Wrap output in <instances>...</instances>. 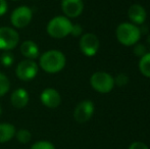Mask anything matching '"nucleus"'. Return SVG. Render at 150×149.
Returning a JSON list of instances; mask_svg holds the SVG:
<instances>
[{
	"label": "nucleus",
	"mask_w": 150,
	"mask_h": 149,
	"mask_svg": "<svg viewBox=\"0 0 150 149\" xmlns=\"http://www.w3.org/2000/svg\"><path fill=\"white\" fill-rule=\"evenodd\" d=\"M71 35L74 37H79L83 35V28H82L81 25L79 24H75L73 25V28H71Z\"/></svg>",
	"instance_id": "obj_23"
},
{
	"label": "nucleus",
	"mask_w": 150,
	"mask_h": 149,
	"mask_svg": "<svg viewBox=\"0 0 150 149\" xmlns=\"http://www.w3.org/2000/svg\"><path fill=\"white\" fill-rule=\"evenodd\" d=\"M67 64L65 55L59 50L51 49L45 51L39 56V64L38 66L45 73L48 74H56L62 71Z\"/></svg>",
	"instance_id": "obj_1"
},
{
	"label": "nucleus",
	"mask_w": 150,
	"mask_h": 149,
	"mask_svg": "<svg viewBox=\"0 0 150 149\" xmlns=\"http://www.w3.org/2000/svg\"><path fill=\"white\" fill-rule=\"evenodd\" d=\"M29 100H30L29 93L24 88L16 89L10 96V102H11L12 106L18 108V109H22V108L26 107L29 103Z\"/></svg>",
	"instance_id": "obj_12"
},
{
	"label": "nucleus",
	"mask_w": 150,
	"mask_h": 149,
	"mask_svg": "<svg viewBox=\"0 0 150 149\" xmlns=\"http://www.w3.org/2000/svg\"><path fill=\"white\" fill-rule=\"evenodd\" d=\"M147 48L150 50V34H149V36L147 37Z\"/></svg>",
	"instance_id": "obj_26"
},
{
	"label": "nucleus",
	"mask_w": 150,
	"mask_h": 149,
	"mask_svg": "<svg viewBox=\"0 0 150 149\" xmlns=\"http://www.w3.org/2000/svg\"><path fill=\"white\" fill-rule=\"evenodd\" d=\"M73 23L65 16H56L48 22L46 32L50 37L55 39H62L71 35Z\"/></svg>",
	"instance_id": "obj_2"
},
{
	"label": "nucleus",
	"mask_w": 150,
	"mask_h": 149,
	"mask_svg": "<svg viewBox=\"0 0 150 149\" xmlns=\"http://www.w3.org/2000/svg\"><path fill=\"white\" fill-rule=\"evenodd\" d=\"M39 72V66L33 59H24L18 64L16 68V75L22 81H31L35 79Z\"/></svg>",
	"instance_id": "obj_7"
},
{
	"label": "nucleus",
	"mask_w": 150,
	"mask_h": 149,
	"mask_svg": "<svg viewBox=\"0 0 150 149\" xmlns=\"http://www.w3.org/2000/svg\"><path fill=\"white\" fill-rule=\"evenodd\" d=\"M21 53L23 54L24 57L27 59H33L35 60L36 58H39L40 56V50L38 45L32 40H26L21 44Z\"/></svg>",
	"instance_id": "obj_13"
},
{
	"label": "nucleus",
	"mask_w": 150,
	"mask_h": 149,
	"mask_svg": "<svg viewBox=\"0 0 150 149\" xmlns=\"http://www.w3.org/2000/svg\"><path fill=\"white\" fill-rule=\"evenodd\" d=\"M139 70L144 77L150 78V52L143 55L142 57H140Z\"/></svg>",
	"instance_id": "obj_16"
},
{
	"label": "nucleus",
	"mask_w": 150,
	"mask_h": 149,
	"mask_svg": "<svg viewBox=\"0 0 150 149\" xmlns=\"http://www.w3.org/2000/svg\"><path fill=\"white\" fill-rule=\"evenodd\" d=\"M20 36L16 29L10 27H0V50L10 51L18 46Z\"/></svg>",
	"instance_id": "obj_6"
},
{
	"label": "nucleus",
	"mask_w": 150,
	"mask_h": 149,
	"mask_svg": "<svg viewBox=\"0 0 150 149\" xmlns=\"http://www.w3.org/2000/svg\"><path fill=\"white\" fill-rule=\"evenodd\" d=\"M61 9L67 18H77L83 12V0H61Z\"/></svg>",
	"instance_id": "obj_11"
},
{
	"label": "nucleus",
	"mask_w": 150,
	"mask_h": 149,
	"mask_svg": "<svg viewBox=\"0 0 150 149\" xmlns=\"http://www.w3.org/2000/svg\"><path fill=\"white\" fill-rule=\"evenodd\" d=\"M10 89V81L7 76L0 72V97L8 93Z\"/></svg>",
	"instance_id": "obj_18"
},
{
	"label": "nucleus",
	"mask_w": 150,
	"mask_h": 149,
	"mask_svg": "<svg viewBox=\"0 0 150 149\" xmlns=\"http://www.w3.org/2000/svg\"><path fill=\"white\" fill-rule=\"evenodd\" d=\"M129 149H149V148L143 142H134V143L131 144Z\"/></svg>",
	"instance_id": "obj_25"
},
{
	"label": "nucleus",
	"mask_w": 150,
	"mask_h": 149,
	"mask_svg": "<svg viewBox=\"0 0 150 149\" xmlns=\"http://www.w3.org/2000/svg\"><path fill=\"white\" fill-rule=\"evenodd\" d=\"M1 112H2V108H1V105H0V115H1Z\"/></svg>",
	"instance_id": "obj_27"
},
{
	"label": "nucleus",
	"mask_w": 150,
	"mask_h": 149,
	"mask_svg": "<svg viewBox=\"0 0 150 149\" xmlns=\"http://www.w3.org/2000/svg\"><path fill=\"white\" fill-rule=\"evenodd\" d=\"M33 18V10L27 5H22L14 8L10 14L11 25L16 29H23L29 26Z\"/></svg>",
	"instance_id": "obj_5"
},
{
	"label": "nucleus",
	"mask_w": 150,
	"mask_h": 149,
	"mask_svg": "<svg viewBox=\"0 0 150 149\" xmlns=\"http://www.w3.org/2000/svg\"><path fill=\"white\" fill-rule=\"evenodd\" d=\"M92 88L98 93H109L115 87V79L105 72H96L90 78Z\"/></svg>",
	"instance_id": "obj_4"
},
{
	"label": "nucleus",
	"mask_w": 150,
	"mask_h": 149,
	"mask_svg": "<svg viewBox=\"0 0 150 149\" xmlns=\"http://www.w3.org/2000/svg\"><path fill=\"white\" fill-rule=\"evenodd\" d=\"M117 39L125 46H134L141 38V32L138 26L132 23H122L117 28Z\"/></svg>",
	"instance_id": "obj_3"
},
{
	"label": "nucleus",
	"mask_w": 150,
	"mask_h": 149,
	"mask_svg": "<svg viewBox=\"0 0 150 149\" xmlns=\"http://www.w3.org/2000/svg\"><path fill=\"white\" fill-rule=\"evenodd\" d=\"M8 10L7 0H0V16H4Z\"/></svg>",
	"instance_id": "obj_24"
},
{
	"label": "nucleus",
	"mask_w": 150,
	"mask_h": 149,
	"mask_svg": "<svg viewBox=\"0 0 150 149\" xmlns=\"http://www.w3.org/2000/svg\"><path fill=\"white\" fill-rule=\"evenodd\" d=\"M16 138L20 143L22 144H27L31 141L32 139V134L29 130L27 129H20L18 131H16Z\"/></svg>",
	"instance_id": "obj_17"
},
{
	"label": "nucleus",
	"mask_w": 150,
	"mask_h": 149,
	"mask_svg": "<svg viewBox=\"0 0 150 149\" xmlns=\"http://www.w3.org/2000/svg\"><path fill=\"white\" fill-rule=\"evenodd\" d=\"M10 1H20V0H10Z\"/></svg>",
	"instance_id": "obj_28"
},
{
	"label": "nucleus",
	"mask_w": 150,
	"mask_h": 149,
	"mask_svg": "<svg viewBox=\"0 0 150 149\" xmlns=\"http://www.w3.org/2000/svg\"><path fill=\"white\" fill-rule=\"evenodd\" d=\"M135 47H134V53L136 54L137 56H139V57H142L143 55H145V54L147 53L146 50H147V47L145 45H143V44H135Z\"/></svg>",
	"instance_id": "obj_22"
},
{
	"label": "nucleus",
	"mask_w": 150,
	"mask_h": 149,
	"mask_svg": "<svg viewBox=\"0 0 150 149\" xmlns=\"http://www.w3.org/2000/svg\"><path fill=\"white\" fill-rule=\"evenodd\" d=\"M0 62L4 68H9L13 64L14 62V56L11 53V51H3L0 56Z\"/></svg>",
	"instance_id": "obj_19"
},
{
	"label": "nucleus",
	"mask_w": 150,
	"mask_h": 149,
	"mask_svg": "<svg viewBox=\"0 0 150 149\" xmlns=\"http://www.w3.org/2000/svg\"><path fill=\"white\" fill-rule=\"evenodd\" d=\"M99 40L96 35L92 33L83 34L79 42L80 49L86 56H94L99 49Z\"/></svg>",
	"instance_id": "obj_8"
},
{
	"label": "nucleus",
	"mask_w": 150,
	"mask_h": 149,
	"mask_svg": "<svg viewBox=\"0 0 150 149\" xmlns=\"http://www.w3.org/2000/svg\"><path fill=\"white\" fill-rule=\"evenodd\" d=\"M94 113V104L90 100H83L75 108L74 117L79 124H84L92 117Z\"/></svg>",
	"instance_id": "obj_9"
},
{
	"label": "nucleus",
	"mask_w": 150,
	"mask_h": 149,
	"mask_svg": "<svg viewBox=\"0 0 150 149\" xmlns=\"http://www.w3.org/2000/svg\"><path fill=\"white\" fill-rule=\"evenodd\" d=\"M16 129L12 124L1 123L0 124V143L9 142L13 137H16Z\"/></svg>",
	"instance_id": "obj_15"
},
{
	"label": "nucleus",
	"mask_w": 150,
	"mask_h": 149,
	"mask_svg": "<svg viewBox=\"0 0 150 149\" xmlns=\"http://www.w3.org/2000/svg\"><path fill=\"white\" fill-rule=\"evenodd\" d=\"M41 102L48 108H56L61 102V96L59 92L54 88H46L40 94Z\"/></svg>",
	"instance_id": "obj_10"
},
{
	"label": "nucleus",
	"mask_w": 150,
	"mask_h": 149,
	"mask_svg": "<svg viewBox=\"0 0 150 149\" xmlns=\"http://www.w3.org/2000/svg\"><path fill=\"white\" fill-rule=\"evenodd\" d=\"M30 149H55V146L49 141H45V140H41V141H37L31 146Z\"/></svg>",
	"instance_id": "obj_20"
},
{
	"label": "nucleus",
	"mask_w": 150,
	"mask_h": 149,
	"mask_svg": "<svg viewBox=\"0 0 150 149\" xmlns=\"http://www.w3.org/2000/svg\"><path fill=\"white\" fill-rule=\"evenodd\" d=\"M128 16L132 24L142 25L146 20V11L140 4H133L128 10Z\"/></svg>",
	"instance_id": "obj_14"
},
{
	"label": "nucleus",
	"mask_w": 150,
	"mask_h": 149,
	"mask_svg": "<svg viewBox=\"0 0 150 149\" xmlns=\"http://www.w3.org/2000/svg\"><path fill=\"white\" fill-rule=\"evenodd\" d=\"M113 79H115V85L120 86V87L126 86L129 83V78L125 74H119L115 78H113Z\"/></svg>",
	"instance_id": "obj_21"
}]
</instances>
